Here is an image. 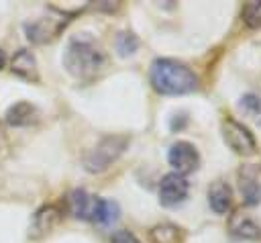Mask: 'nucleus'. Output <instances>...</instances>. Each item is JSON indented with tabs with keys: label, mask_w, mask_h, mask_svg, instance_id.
<instances>
[{
	"label": "nucleus",
	"mask_w": 261,
	"mask_h": 243,
	"mask_svg": "<svg viewBox=\"0 0 261 243\" xmlns=\"http://www.w3.org/2000/svg\"><path fill=\"white\" fill-rule=\"evenodd\" d=\"M151 84L159 94H169V96H177V94H188L194 92L198 88V76L184 63L175 61V59H155L151 63V71H149Z\"/></svg>",
	"instance_id": "nucleus-1"
},
{
	"label": "nucleus",
	"mask_w": 261,
	"mask_h": 243,
	"mask_svg": "<svg viewBox=\"0 0 261 243\" xmlns=\"http://www.w3.org/2000/svg\"><path fill=\"white\" fill-rule=\"evenodd\" d=\"M104 61H106L104 51L88 35H77L69 39L65 55H63V65L71 76L80 80L94 78L104 67Z\"/></svg>",
	"instance_id": "nucleus-2"
},
{
	"label": "nucleus",
	"mask_w": 261,
	"mask_h": 243,
	"mask_svg": "<svg viewBox=\"0 0 261 243\" xmlns=\"http://www.w3.org/2000/svg\"><path fill=\"white\" fill-rule=\"evenodd\" d=\"M128 147V137L124 135H108L96 143L94 149H90L84 157V167L92 174H100L108 169Z\"/></svg>",
	"instance_id": "nucleus-3"
},
{
	"label": "nucleus",
	"mask_w": 261,
	"mask_h": 243,
	"mask_svg": "<svg viewBox=\"0 0 261 243\" xmlns=\"http://www.w3.org/2000/svg\"><path fill=\"white\" fill-rule=\"evenodd\" d=\"M222 137H224L226 145L234 153H239V155H253V153H257V141H255L253 133L245 125L237 123L234 118H226L222 123Z\"/></svg>",
	"instance_id": "nucleus-4"
},
{
	"label": "nucleus",
	"mask_w": 261,
	"mask_h": 243,
	"mask_svg": "<svg viewBox=\"0 0 261 243\" xmlns=\"http://www.w3.org/2000/svg\"><path fill=\"white\" fill-rule=\"evenodd\" d=\"M167 159H169V165L175 169V174L184 176V174H190L198 167L200 163V155H198V149L188 143V141H175L171 147H169V153H167Z\"/></svg>",
	"instance_id": "nucleus-5"
},
{
	"label": "nucleus",
	"mask_w": 261,
	"mask_h": 243,
	"mask_svg": "<svg viewBox=\"0 0 261 243\" xmlns=\"http://www.w3.org/2000/svg\"><path fill=\"white\" fill-rule=\"evenodd\" d=\"M188 192H190V182L184 176L171 172L163 176L159 184V202L163 206H177L188 198Z\"/></svg>",
	"instance_id": "nucleus-6"
},
{
	"label": "nucleus",
	"mask_w": 261,
	"mask_h": 243,
	"mask_svg": "<svg viewBox=\"0 0 261 243\" xmlns=\"http://www.w3.org/2000/svg\"><path fill=\"white\" fill-rule=\"evenodd\" d=\"M96 206H98V198L88 194L86 190H73L67 198V208L75 218H84V221H94L96 214Z\"/></svg>",
	"instance_id": "nucleus-7"
},
{
	"label": "nucleus",
	"mask_w": 261,
	"mask_h": 243,
	"mask_svg": "<svg viewBox=\"0 0 261 243\" xmlns=\"http://www.w3.org/2000/svg\"><path fill=\"white\" fill-rule=\"evenodd\" d=\"M61 221V210L57 206H43L35 212L33 216V225H31V237L33 239H39L43 235H47L57 223Z\"/></svg>",
	"instance_id": "nucleus-8"
},
{
	"label": "nucleus",
	"mask_w": 261,
	"mask_h": 243,
	"mask_svg": "<svg viewBox=\"0 0 261 243\" xmlns=\"http://www.w3.org/2000/svg\"><path fill=\"white\" fill-rule=\"evenodd\" d=\"M228 227H230V233L241 239H259L261 237V225L253 218V214L243 212V210H237L230 216Z\"/></svg>",
	"instance_id": "nucleus-9"
},
{
	"label": "nucleus",
	"mask_w": 261,
	"mask_h": 243,
	"mask_svg": "<svg viewBox=\"0 0 261 243\" xmlns=\"http://www.w3.org/2000/svg\"><path fill=\"white\" fill-rule=\"evenodd\" d=\"M39 112L31 102H16L6 110V123L10 127H29L37 120Z\"/></svg>",
	"instance_id": "nucleus-10"
},
{
	"label": "nucleus",
	"mask_w": 261,
	"mask_h": 243,
	"mask_svg": "<svg viewBox=\"0 0 261 243\" xmlns=\"http://www.w3.org/2000/svg\"><path fill=\"white\" fill-rule=\"evenodd\" d=\"M208 202L216 214H224L232 204V190L226 182H214L208 190Z\"/></svg>",
	"instance_id": "nucleus-11"
},
{
	"label": "nucleus",
	"mask_w": 261,
	"mask_h": 243,
	"mask_svg": "<svg viewBox=\"0 0 261 243\" xmlns=\"http://www.w3.org/2000/svg\"><path fill=\"white\" fill-rule=\"evenodd\" d=\"M12 74L20 76L22 80H29V82H37L39 80V74H37V61H35V55L27 49H20L14 57H12Z\"/></svg>",
	"instance_id": "nucleus-12"
},
{
	"label": "nucleus",
	"mask_w": 261,
	"mask_h": 243,
	"mask_svg": "<svg viewBox=\"0 0 261 243\" xmlns=\"http://www.w3.org/2000/svg\"><path fill=\"white\" fill-rule=\"evenodd\" d=\"M51 20H53V18H39L37 22L27 25V37H29L33 43H45V41L53 39V37L59 33L61 25H65V22L53 25Z\"/></svg>",
	"instance_id": "nucleus-13"
},
{
	"label": "nucleus",
	"mask_w": 261,
	"mask_h": 243,
	"mask_svg": "<svg viewBox=\"0 0 261 243\" xmlns=\"http://www.w3.org/2000/svg\"><path fill=\"white\" fill-rule=\"evenodd\" d=\"M149 239L151 243H181L184 235H181V229H177L175 225L163 223L149 231Z\"/></svg>",
	"instance_id": "nucleus-14"
},
{
	"label": "nucleus",
	"mask_w": 261,
	"mask_h": 243,
	"mask_svg": "<svg viewBox=\"0 0 261 243\" xmlns=\"http://www.w3.org/2000/svg\"><path fill=\"white\" fill-rule=\"evenodd\" d=\"M120 214V208L114 200H106V198H98V206H96V214L94 221L100 225H112Z\"/></svg>",
	"instance_id": "nucleus-15"
},
{
	"label": "nucleus",
	"mask_w": 261,
	"mask_h": 243,
	"mask_svg": "<svg viewBox=\"0 0 261 243\" xmlns=\"http://www.w3.org/2000/svg\"><path fill=\"white\" fill-rule=\"evenodd\" d=\"M241 190L245 192V198L249 204H255L261 200V182H257V178L249 176L247 172L241 174Z\"/></svg>",
	"instance_id": "nucleus-16"
},
{
	"label": "nucleus",
	"mask_w": 261,
	"mask_h": 243,
	"mask_svg": "<svg viewBox=\"0 0 261 243\" xmlns=\"http://www.w3.org/2000/svg\"><path fill=\"white\" fill-rule=\"evenodd\" d=\"M137 47H139V39H137L133 33H120V35L116 37V49H118V53H120L122 57L133 55V53L137 51Z\"/></svg>",
	"instance_id": "nucleus-17"
},
{
	"label": "nucleus",
	"mask_w": 261,
	"mask_h": 243,
	"mask_svg": "<svg viewBox=\"0 0 261 243\" xmlns=\"http://www.w3.org/2000/svg\"><path fill=\"white\" fill-rule=\"evenodd\" d=\"M243 18L247 27L259 29L261 27V2H247L243 6Z\"/></svg>",
	"instance_id": "nucleus-18"
},
{
	"label": "nucleus",
	"mask_w": 261,
	"mask_h": 243,
	"mask_svg": "<svg viewBox=\"0 0 261 243\" xmlns=\"http://www.w3.org/2000/svg\"><path fill=\"white\" fill-rule=\"evenodd\" d=\"M241 108H243L249 116L257 118V116L261 114V98L255 96V94H247V96H243V100H241Z\"/></svg>",
	"instance_id": "nucleus-19"
},
{
	"label": "nucleus",
	"mask_w": 261,
	"mask_h": 243,
	"mask_svg": "<svg viewBox=\"0 0 261 243\" xmlns=\"http://www.w3.org/2000/svg\"><path fill=\"white\" fill-rule=\"evenodd\" d=\"M112 243H141V241L128 231H116L112 235Z\"/></svg>",
	"instance_id": "nucleus-20"
},
{
	"label": "nucleus",
	"mask_w": 261,
	"mask_h": 243,
	"mask_svg": "<svg viewBox=\"0 0 261 243\" xmlns=\"http://www.w3.org/2000/svg\"><path fill=\"white\" fill-rule=\"evenodd\" d=\"M4 63H6V55H4V51L0 49V69L4 67Z\"/></svg>",
	"instance_id": "nucleus-21"
}]
</instances>
